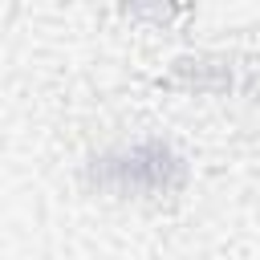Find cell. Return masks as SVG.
Listing matches in <instances>:
<instances>
[{"label":"cell","instance_id":"cell-1","mask_svg":"<svg viewBox=\"0 0 260 260\" xmlns=\"http://www.w3.org/2000/svg\"><path fill=\"white\" fill-rule=\"evenodd\" d=\"M85 183L118 199H162L187 187V158L162 138H142L89 158Z\"/></svg>","mask_w":260,"mask_h":260}]
</instances>
